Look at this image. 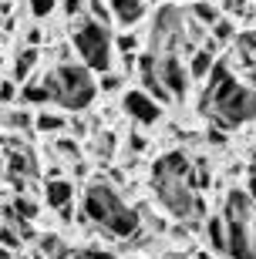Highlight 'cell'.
I'll return each instance as SVG.
<instances>
[{
	"mask_svg": "<svg viewBox=\"0 0 256 259\" xmlns=\"http://www.w3.org/2000/svg\"><path fill=\"white\" fill-rule=\"evenodd\" d=\"M206 108L219 125H246L256 118V84H243L226 61H216L202 88V111Z\"/></svg>",
	"mask_w": 256,
	"mask_h": 259,
	"instance_id": "obj_1",
	"label": "cell"
},
{
	"mask_svg": "<svg viewBox=\"0 0 256 259\" xmlns=\"http://www.w3.org/2000/svg\"><path fill=\"white\" fill-rule=\"evenodd\" d=\"M44 81L51 88V105H61L64 111H85L98 95V81L85 64H57Z\"/></svg>",
	"mask_w": 256,
	"mask_h": 259,
	"instance_id": "obj_2",
	"label": "cell"
},
{
	"mask_svg": "<svg viewBox=\"0 0 256 259\" xmlns=\"http://www.w3.org/2000/svg\"><path fill=\"white\" fill-rule=\"evenodd\" d=\"M71 40H75V51L81 54V64L88 71H108L112 67V51H115V40H112V30L98 24L91 17H78L75 30H71Z\"/></svg>",
	"mask_w": 256,
	"mask_h": 259,
	"instance_id": "obj_3",
	"label": "cell"
},
{
	"mask_svg": "<svg viewBox=\"0 0 256 259\" xmlns=\"http://www.w3.org/2000/svg\"><path fill=\"white\" fill-rule=\"evenodd\" d=\"M155 195L175 219H189V215H206V205L189 185V179L179 175H155Z\"/></svg>",
	"mask_w": 256,
	"mask_h": 259,
	"instance_id": "obj_4",
	"label": "cell"
},
{
	"mask_svg": "<svg viewBox=\"0 0 256 259\" xmlns=\"http://www.w3.org/2000/svg\"><path fill=\"white\" fill-rule=\"evenodd\" d=\"M122 205H125L122 195L115 192L108 182H91V185H88V192H85V219L88 222L104 226V222L112 219Z\"/></svg>",
	"mask_w": 256,
	"mask_h": 259,
	"instance_id": "obj_5",
	"label": "cell"
},
{
	"mask_svg": "<svg viewBox=\"0 0 256 259\" xmlns=\"http://www.w3.org/2000/svg\"><path fill=\"white\" fill-rule=\"evenodd\" d=\"M155 74H159V81L165 84V91H169V98H186V91H189V71H186V64H182L172 51H165V54H155Z\"/></svg>",
	"mask_w": 256,
	"mask_h": 259,
	"instance_id": "obj_6",
	"label": "cell"
},
{
	"mask_svg": "<svg viewBox=\"0 0 256 259\" xmlns=\"http://www.w3.org/2000/svg\"><path fill=\"white\" fill-rule=\"evenodd\" d=\"M122 108H125V115L135 118L138 125H159V121H162V105L155 101L152 95H145L142 88L125 91V95H122Z\"/></svg>",
	"mask_w": 256,
	"mask_h": 259,
	"instance_id": "obj_7",
	"label": "cell"
},
{
	"mask_svg": "<svg viewBox=\"0 0 256 259\" xmlns=\"http://www.w3.org/2000/svg\"><path fill=\"white\" fill-rule=\"evenodd\" d=\"M179 10L175 7H162L159 17H155V27H152V54H165V51L175 48V40L182 37V24H179Z\"/></svg>",
	"mask_w": 256,
	"mask_h": 259,
	"instance_id": "obj_8",
	"label": "cell"
},
{
	"mask_svg": "<svg viewBox=\"0 0 256 259\" xmlns=\"http://www.w3.org/2000/svg\"><path fill=\"white\" fill-rule=\"evenodd\" d=\"M101 229L108 232L112 239H132L135 232L142 229V215H138L135 209H128V205H122V209L115 212V215H112L108 222H104Z\"/></svg>",
	"mask_w": 256,
	"mask_h": 259,
	"instance_id": "obj_9",
	"label": "cell"
},
{
	"mask_svg": "<svg viewBox=\"0 0 256 259\" xmlns=\"http://www.w3.org/2000/svg\"><path fill=\"white\" fill-rule=\"evenodd\" d=\"M24 222L14 215L10 209H0V246H7L10 252L20 249V242H24Z\"/></svg>",
	"mask_w": 256,
	"mask_h": 259,
	"instance_id": "obj_10",
	"label": "cell"
},
{
	"mask_svg": "<svg viewBox=\"0 0 256 259\" xmlns=\"http://www.w3.org/2000/svg\"><path fill=\"white\" fill-rule=\"evenodd\" d=\"M112 10V20H118L122 27H132L145 17V0H104Z\"/></svg>",
	"mask_w": 256,
	"mask_h": 259,
	"instance_id": "obj_11",
	"label": "cell"
},
{
	"mask_svg": "<svg viewBox=\"0 0 256 259\" xmlns=\"http://www.w3.org/2000/svg\"><path fill=\"white\" fill-rule=\"evenodd\" d=\"M38 61H41V51L38 48H20L17 54H14V64H10V81H17V88L24 84V81H30Z\"/></svg>",
	"mask_w": 256,
	"mask_h": 259,
	"instance_id": "obj_12",
	"label": "cell"
},
{
	"mask_svg": "<svg viewBox=\"0 0 256 259\" xmlns=\"http://www.w3.org/2000/svg\"><path fill=\"white\" fill-rule=\"evenodd\" d=\"M71 199H75V185L67 182V179H51L48 185H44V202H48L51 209H67L71 205Z\"/></svg>",
	"mask_w": 256,
	"mask_h": 259,
	"instance_id": "obj_13",
	"label": "cell"
},
{
	"mask_svg": "<svg viewBox=\"0 0 256 259\" xmlns=\"http://www.w3.org/2000/svg\"><path fill=\"white\" fill-rule=\"evenodd\" d=\"M17 95H20L24 105H51V88H48L44 77H30V81H24Z\"/></svg>",
	"mask_w": 256,
	"mask_h": 259,
	"instance_id": "obj_14",
	"label": "cell"
},
{
	"mask_svg": "<svg viewBox=\"0 0 256 259\" xmlns=\"http://www.w3.org/2000/svg\"><path fill=\"white\" fill-rule=\"evenodd\" d=\"M212 64H216V44L209 40V48L196 51V54H192V64L186 67V71H189V81L192 77H196V81H206V74L212 71Z\"/></svg>",
	"mask_w": 256,
	"mask_h": 259,
	"instance_id": "obj_15",
	"label": "cell"
},
{
	"mask_svg": "<svg viewBox=\"0 0 256 259\" xmlns=\"http://www.w3.org/2000/svg\"><path fill=\"white\" fill-rule=\"evenodd\" d=\"M206 239L212 252H226V222H223V215H212L206 222Z\"/></svg>",
	"mask_w": 256,
	"mask_h": 259,
	"instance_id": "obj_16",
	"label": "cell"
},
{
	"mask_svg": "<svg viewBox=\"0 0 256 259\" xmlns=\"http://www.w3.org/2000/svg\"><path fill=\"white\" fill-rule=\"evenodd\" d=\"M34 128H38V132H64L67 115H61V111H41V115L34 118Z\"/></svg>",
	"mask_w": 256,
	"mask_h": 259,
	"instance_id": "obj_17",
	"label": "cell"
},
{
	"mask_svg": "<svg viewBox=\"0 0 256 259\" xmlns=\"http://www.w3.org/2000/svg\"><path fill=\"white\" fill-rule=\"evenodd\" d=\"M7 168H10V175H30L34 172V162H30V155L27 152H10L7 155Z\"/></svg>",
	"mask_w": 256,
	"mask_h": 259,
	"instance_id": "obj_18",
	"label": "cell"
},
{
	"mask_svg": "<svg viewBox=\"0 0 256 259\" xmlns=\"http://www.w3.org/2000/svg\"><path fill=\"white\" fill-rule=\"evenodd\" d=\"M4 121H7L14 132H17V128L20 132H30V128H34V118H30L24 108H7V111H4Z\"/></svg>",
	"mask_w": 256,
	"mask_h": 259,
	"instance_id": "obj_19",
	"label": "cell"
},
{
	"mask_svg": "<svg viewBox=\"0 0 256 259\" xmlns=\"http://www.w3.org/2000/svg\"><path fill=\"white\" fill-rule=\"evenodd\" d=\"M10 212H14L20 222H34V219H38V202H30V199H24V195H17V199L10 202Z\"/></svg>",
	"mask_w": 256,
	"mask_h": 259,
	"instance_id": "obj_20",
	"label": "cell"
},
{
	"mask_svg": "<svg viewBox=\"0 0 256 259\" xmlns=\"http://www.w3.org/2000/svg\"><path fill=\"white\" fill-rule=\"evenodd\" d=\"M212 44H233V37H236V27H233V20H226V17H219L216 24H212Z\"/></svg>",
	"mask_w": 256,
	"mask_h": 259,
	"instance_id": "obj_21",
	"label": "cell"
},
{
	"mask_svg": "<svg viewBox=\"0 0 256 259\" xmlns=\"http://www.w3.org/2000/svg\"><path fill=\"white\" fill-rule=\"evenodd\" d=\"M192 14H196V20H202L209 27L219 20V7L216 4H206V0H196V4H192Z\"/></svg>",
	"mask_w": 256,
	"mask_h": 259,
	"instance_id": "obj_22",
	"label": "cell"
},
{
	"mask_svg": "<svg viewBox=\"0 0 256 259\" xmlns=\"http://www.w3.org/2000/svg\"><path fill=\"white\" fill-rule=\"evenodd\" d=\"M85 7L91 10V20H98V24H112V10H108V4L104 0H85Z\"/></svg>",
	"mask_w": 256,
	"mask_h": 259,
	"instance_id": "obj_23",
	"label": "cell"
},
{
	"mask_svg": "<svg viewBox=\"0 0 256 259\" xmlns=\"http://www.w3.org/2000/svg\"><path fill=\"white\" fill-rule=\"evenodd\" d=\"M27 7H30V14H34V20H44L57 10V0H27Z\"/></svg>",
	"mask_w": 256,
	"mask_h": 259,
	"instance_id": "obj_24",
	"label": "cell"
},
{
	"mask_svg": "<svg viewBox=\"0 0 256 259\" xmlns=\"http://www.w3.org/2000/svg\"><path fill=\"white\" fill-rule=\"evenodd\" d=\"M17 81H10V77H4V81H0V108H10V101H14V98H17Z\"/></svg>",
	"mask_w": 256,
	"mask_h": 259,
	"instance_id": "obj_25",
	"label": "cell"
},
{
	"mask_svg": "<svg viewBox=\"0 0 256 259\" xmlns=\"http://www.w3.org/2000/svg\"><path fill=\"white\" fill-rule=\"evenodd\" d=\"M41 256L61 259V256H64V246H61V239H57V236H44V242H41Z\"/></svg>",
	"mask_w": 256,
	"mask_h": 259,
	"instance_id": "obj_26",
	"label": "cell"
},
{
	"mask_svg": "<svg viewBox=\"0 0 256 259\" xmlns=\"http://www.w3.org/2000/svg\"><path fill=\"white\" fill-rule=\"evenodd\" d=\"M122 74H108V71H104V77L101 81H98V91H108V95H112V91H122Z\"/></svg>",
	"mask_w": 256,
	"mask_h": 259,
	"instance_id": "obj_27",
	"label": "cell"
},
{
	"mask_svg": "<svg viewBox=\"0 0 256 259\" xmlns=\"http://www.w3.org/2000/svg\"><path fill=\"white\" fill-rule=\"evenodd\" d=\"M223 10L236 14V17H246L249 14V0H223Z\"/></svg>",
	"mask_w": 256,
	"mask_h": 259,
	"instance_id": "obj_28",
	"label": "cell"
},
{
	"mask_svg": "<svg viewBox=\"0 0 256 259\" xmlns=\"http://www.w3.org/2000/svg\"><path fill=\"white\" fill-rule=\"evenodd\" d=\"M233 40H236V48L243 51V54H253L256 51V34H236Z\"/></svg>",
	"mask_w": 256,
	"mask_h": 259,
	"instance_id": "obj_29",
	"label": "cell"
},
{
	"mask_svg": "<svg viewBox=\"0 0 256 259\" xmlns=\"http://www.w3.org/2000/svg\"><path fill=\"white\" fill-rule=\"evenodd\" d=\"M57 4H61V7H64V14L67 17H81V10H85V0H57Z\"/></svg>",
	"mask_w": 256,
	"mask_h": 259,
	"instance_id": "obj_30",
	"label": "cell"
},
{
	"mask_svg": "<svg viewBox=\"0 0 256 259\" xmlns=\"http://www.w3.org/2000/svg\"><path fill=\"white\" fill-rule=\"evenodd\" d=\"M41 37H44V34H41V27H30V30H27V48H38Z\"/></svg>",
	"mask_w": 256,
	"mask_h": 259,
	"instance_id": "obj_31",
	"label": "cell"
},
{
	"mask_svg": "<svg viewBox=\"0 0 256 259\" xmlns=\"http://www.w3.org/2000/svg\"><path fill=\"white\" fill-rule=\"evenodd\" d=\"M246 195H249V202H253V209H256V172L249 175V182H246Z\"/></svg>",
	"mask_w": 256,
	"mask_h": 259,
	"instance_id": "obj_32",
	"label": "cell"
},
{
	"mask_svg": "<svg viewBox=\"0 0 256 259\" xmlns=\"http://www.w3.org/2000/svg\"><path fill=\"white\" fill-rule=\"evenodd\" d=\"M0 259H14V252H10L7 246H0Z\"/></svg>",
	"mask_w": 256,
	"mask_h": 259,
	"instance_id": "obj_33",
	"label": "cell"
},
{
	"mask_svg": "<svg viewBox=\"0 0 256 259\" xmlns=\"http://www.w3.org/2000/svg\"><path fill=\"white\" fill-rule=\"evenodd\" d=\"M196 259H216V256H206V252H199V256H196Z\"/></svg>",
	"mask_w": 256,
	"mask_h": 259,
	"instance_id": "obj_34",
	"label": "cell"
},
{
	"mask_svg": "<svg viewBox=\"0 0 256 259\" xmlns=\"http://www.w3.org/2000/svg\"><path fill=\"white\" fill-rule=\"evenodd\" d=\"M253 246H256V226H253Z\"/></svg>",
	"mask_w": 256,
	"mask_h": 259,
	"instance_id": "obj_35",
	"label": "cell"
}]
</instances>
